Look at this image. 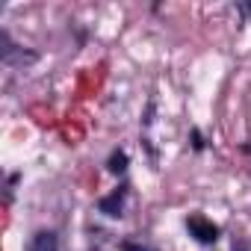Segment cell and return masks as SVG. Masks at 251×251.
Masks as SVG:
<instances>
[{
    "mask_svg": "<svg viewBox=\"0 0 251 251\" xmlns=\"http://www.w3.org/2000/svg\"><path fill=\"white\" fill-rule=\"evenodd\" d=\"M0 59H3V65H9V68H24V65H33L39 59V53L15 45L9 30H0Z\"/></svg>",
    "mask_w": 251,
    "mask_h": 251,
    "instance_id": "obj_1",
    "label": "cell"
},
{
    "mask_svg": "<svg viewBox=\"0 0 251 251\" xmlns=\"http://www.w3.org/2000/svg\"><path fill=\"white\" fill-rule=\"evenodd\" d=\"M186 230H189V236H192L195 242H201V245H213V242H219V236H222V227H219L213 219L201 216V213H192V216L186 219Z\"/></svg>",
    "mask_w": 251,
    "mask_h": 251,
    "instance_id": "obj_2",
    "label": "cell"
},
{
    "mask_svg": "<svg viewBox=\"0 0 251 251\" xmlns=\"http://www.w3.org/2000/svg\"><path fill=\"white\" fill-rule=\"evenodd\" d=\"M127 195H130V186L127 183H118L109 195H103L98 201V210L103 216H109V219H121L124 216V204H127Z\"/></svg>",
    "mask_w": 251,
    "mask_h": 251,
    "instance_id": "obj_3",
    "label": "cell"
},
{
    "mask_svg": "<svg viewBox=\"0 0 251 251\" xmlns=\"http://www.w3.org/2000/svg\"><path fill=\"white\" fill-rule=\"evenodd\" d=\"M24 251H59V236H56V230H48V227L36 230V233L30 236V242H27Z\"/></svg>",
    "mask_w": 251,
    "mask_h": 251,
    "instance_id": "obj_4",
    "label": "cell"
},
{
    "mask_svg": "<svg viewBox=\"0 0 251 251\" xmlns=\"http://www.w3.org/2000/svg\"><path fill=\"white\" fill-rule=\"evenodd\" d=\"M127 163H130V157H127V151H112L109 154V160H106V169L112 172V175H124L127 172Z\"/></svg>",
    "mask_w": 251,
    "mask_h": 251,
    "instance_id": "obj_5",
    "label": "cell"
},
{
    "mask_svg": "<svg viewBox=\"0 0 251 251\" xmlns=\"http://www.w3.org/2000/svg\"><path fill=\"white\" fill-rule=\"evenodd\" d=\"M121 251H154V248H148V245H139V242L127 239V242H121Z\"/></svg>",
    "mask_w": 251,
    "mask_h": 251,
    "instance_id": "obj_6",
    "label": "cell"
},
{
    "mask_svg": "<svg viewBox=\"0 0 251 251\" xmlns=\"http://www.w3.org/2000/svg\"><path fill=\"white\" fill-rule=\"evenodd\" d=\"M192 148H195V151H204V136H201L198 127H192Z\"/></svg>",
    "mask_w": 251,
    "mask_h": 251,
    "instance_id": "obj_7",
    "label": "cell"
},
{
    "mask_svg": "<svg viewBox=\"0 0 251 251\" xmlns=\"http://www.w3.org/2000/svg\"><path fill=\"white\" fill-rule=\"evenodd\" d=\"M233 251H248V242H245V239H239V242H233Z\"/></svg>",
    "mask_w": 251,
    "mask_h": 251,
    "instance_id": "obj_8",
    "label": "cell"
},
{
    "mask_svg": "<svg viewBox=\"0 0 251 251\" xmlns=\"http://www.w3.org/2000/svg\"><path fill=\"white\" fill-rule=\"evenodd\" d=\"M239 12H242V15H251V6H239Z\"/></svg>",
    "mask_w": 251,
    "mask_h": 251,
    "instance_id": "obj_9",
    "label": "cell"
}]
</instances>
